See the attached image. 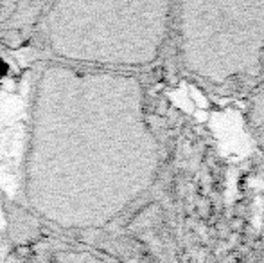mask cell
Wrapping results in <instances>:
<instances>
[{
    "label": "cell",
    "instance_id": "obj_1",
    "mask_svg": "<svg viewBox=\"0 0 264 263\" xmlns=\"http://www.w3.org/2000/svg\"><path fill=\"white\" fill-rule=\"evenodd\" d=\"M171 40L182 74L216 100L248 103L264 87V0L178 2Z\"/></svg>",
    "mask_w": 264,
    "mask_h": 263
},
{
    "label": "cell",
    "instance_id": "obj_2",
    "mask_svg": "<svg viewBox=\"0 0 264 263\" xmlns=\"http://www.w3.org/2000/svg\"><path fill=\"white\" fill-rule=\"evenodd\" d=\"M246 124L264 168V87L246 103Z\"/></svg>",
    "mask_w": 264,
    "mask_h": 263
},
{
    "label": "cell",
    "instance_id": "obj_3",
    "mask_svg": "<svg viewBox=\"0 0 264 263\" xmlns=\"http://www.w3.org/2000/svg\"><path fill=\"white\" fill-rule=\"evenodd\" d=\"M259 263H264V208H263V220H261V256Z\"/></svg>",
    "mask_w": 264,
    "mask_h": 263
}]
</instances>
